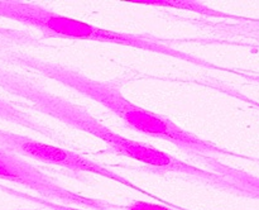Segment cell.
I'll return each mask as SVG.
<instances>
[{"label":"cell","mask_w":259,"mask_h":210,"mask_svg":"<svg viewBox=\"0 0 259 210\" xmlns=\"http://www.w3.org/2000/svg\"><path fill=\"white\" fill-rule=\"evenodd\" d=\"M0 89L10 95H15L25 100L30 108L39 113L52 116L67 125L96 137L114 153L147 164L159 174L176 172L222 189L223 181L219 175L186 163L153 146L120 136L109 127L104 125L85 108L71 103L67 99L55 95L35 82L33 78L20 72L8 70L3 65H0Z\"/></svg>","instance_id":"6da1fadb"},{"label":"cell","mask_w":259,"mask_h":210,"mask_svg":"<svg viewBox=\"0 0 259 210\" xmlns=\"http://www.w3.org/2000/svg\"><path fill=\"white\" fill-rule=\"evenodd\" d=\"M0 60L3 62L32 70L67 88L73 89L81 95L108 108L111 113L123 119L126 125L131 127L133 131L169 142L199 158L229 154V152L218 147L212 142L205 141L196 134L185 131L167 116L149 111L129 101L124 98L115 82L95 80L67 66L40 60L13 50L2 53Z\"/></svg>","instance_id":"7a4b0ae2"},{"label":"cell","mask_w":259,"mask_h":210,"mask_svg":"<svg viewBox=\"0 0 259 210\" xmlns=\"http://www.w3.org/2000/svg\"><path fill=\"white\" fill-rule=\"evenodd\" d=\"M206 163L207 171L214 172L222 177V189L228 191L237 192L250 199H259V177L252 174L234 169V167L223 164L217 161L215 157H204L201 158Z\"/></svg>","instance_id":"8992f818"},{"label":"cell","mask_w":259,"mask_h":210,"mask_svg":"<svg viewBox=\"0 0 259 210\" xmlns=\"http://www.w3.org/2000/svg\"><path fill=\"white\" fill-rule=\"evenodd\" d=\"M120 210H174L169 207L163 206V205L152 204V202L147 201H134L132 204L126 205V206L121 207Z\"/></svg>","instance_id":"30bf717a"},{"label":"cell","mask_w":259,"mask_h":210,"mask_svg":"<svg viewBox=\"0 0 259 210\" xmlns=\"http://www.w3.org/2000/svg\"><path fill=\"white\" fill-rule=\"evenodd\" d=\"M0 148L10 152V153L27 156L29 158L35 159V161L43 162V163L65 167V169L73 172H88V174L99 175V176L119 182L126 187L142 191L136 184L131 182L124 176L115 174L108 167L103 166L98 162L86 158L82 154L60 148V147L52 146V144L42 143V142L35 141L29 137L20 136V134L0 129Z\"/></svg>","instance_id":"277c9868"},{"label":"cell","mask_w":259,"mask_h":210,"mask_svg":"<svg viewBox=\"0 0 259 210\" xmlns=\"http://www.w3.org/2000/svg\"><path fill=\"white\" fill-rule=\"evenodd\" d=\"M35 42L37 38L25 30L0 27V55L10 51L14 46L34 45Z\"/></svg>","instance_id":"9c48e42d"},{"label":"cell","mask_w":259,"mask_h":210,"mask_svg":"<svg viewBox=\"0 0 259 210\" xmlns=\"http://www.w3.org/2000/svg\"><path fill=\"white\" fill-rule=\"evenodd\" d=\"M0 180L19 184L38 192L46 199L60 201L63 205L90 210H110V202L76 194L51 180L40 170L19 158L17 154L0 148Z\"/></svg>","instance_id":"5b68a950"},{"label":"cell","mask_w":259,"mask_h":210,"mask_svg":"<svg viewBox=\"0 0 259 210\" xmlns=\"http://www.w3.org/2000/svg\"><path fill=\"white\" fill-rule=\"evenodd\" d=\"M0 119L9 121V123L17 124V125L23 127V128H27L29 131L35 132L40 136L48 137L51 139L56 138V134L52 128L38 121L32 115L20 110V109H18L17 106L10 104L9 101L4 100V99H0Z\"/></svg>","instance_id":"52a82bcc"},{"label":"cell","mask_w":259,"mask_h":210,"mask_svg":"<svg viewBox=\"0 0 259 210\" xmlns=\"http://www.w3.org/2000/svg\"><path fill=\"white\" fill-rule=\"evenodd\" d=\"M27 199L33 200L35 202H39V204L46 205L48 209L51 210H86V209H81V207H76V206H68V205H63V204H56V202L51 201V200H46V199H38V197H30L27 196Z\"/></svg>","instance_id":"8fae6325"},{"label":"cell","mask_w":259,"mask_h":210,"mask_svg":"<svg viewBox=\"0 0 259 210\" xmlns=\"http://www.w3.org/2000/svg\"><path fill=\"white\" fill-rule=\"evenodd\" d=\"M129 3H136V4L151 5V7L159 8H174V9L189 10L191 13H197L204 17L215 18H224V19H235V15L227 14L220 10H215L212 8L207 7L206 4L201 2H194V0H128Z\"/></svg>","instance_id":"ba28073f"},{"label":"cell","mask_w":259,"mask_h":210,"mask_svg":"<svg viewBox=\"0 0 259 210\" xmlns=\"http://www.w3.org/2000/svg\"><path fill=\"white\" fill-rule=\"evenodd\" d=\"M0 17L15 20L22 24L29 25L39 30L45 37L68 38V39L94 40L101 43L126 46L141 48L149 52L161 53L174 58H180L186 62L204 67H215L207 61L175 48L172 42L156 37V35L125 33L118 30H109L56 12L46 9L40 5L23 2H0Z\"/></svg>","instance_id":"3957f363"}]
</instances>
